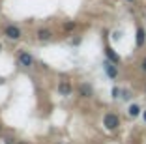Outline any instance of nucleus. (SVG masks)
<instances>
[{"mask_svg":"<svg viewBox=\"0 0 146 144\" xmlns=\"http://www.w3.org/2000/svg\"><path fill=\"white\" fill-rule=\"evenodd\" d=\"M2 36H4L6 39H9V41H21L23 39V28L19 25H15V23H8V25L2 26Z\"/></svg>","mask_w":146,"mask_h":144,"instance_id":"1","label":"nucleus"},{"mask_svg":"<svg viewBox=\"0 0 146 144\" xmlns=\"http://www.w3.org/2000/svg\"><path fill=\"white\" fill-rule=\"evenodd\" d=\"M103 127L107 129V131H116L118 127H120V123H122V118H120V114L118 112H114V110H107L103 114Z\"/></svg>","mask_w":146,"mask_h":144,"instance_id":"2","label":"nucleus"},{"mask_svg":"<svg viewBox=\"0 0 146 144\" xmlns=\"http://www.w3.org/2000/svg\"><path fill=\"white\" fill-rule=\"evenodd\" d=\"M17 66H19V68H23V69H32L36 66V58L28 51L21 49V51L17 52Z\"/></svg>","mask_w":146,"mask_h":144,"instance_id":"3","label":"nucleus"},{"mask_svg":"<svg viewBox=\"0 0 146 144\" xmlns=\"http://www.w3.org/2000/svg\"><path fill=\"white\" fill-rule=\"evenodd\" d=\"M75 92H77V96L81 99H92L94 98V86L88 81H81L77 84V88H75Z\"/></svg>","mask_w":146,"mask_h":144,"instance_id":"4","label":"nucleus"},{"mask_svg":"<svg viewBox=\"0 0 146 144\" xmlns=\"http://www.w3.org/2000/svg\"><path fill=\"white\" fill-rule=\"evenodd\" d=\"M54 39V32H52L49 26H39L36 30V41L38 43H49Z\"/></svg>","mask_w":146,"mask_h":144,"instance_id":"5","label":"nucleus"},{"mask_svg":"<svg viewBox=\"0 0 146 144\" xmlns=\"http://www.w3.org/2000/svg\"><path fill=\"white\" fill-rule=\"evenodd\" d=\"M56 88H58V94H60V96H64V98L73 96V82L69 81V79H60Z\"/></svg>","mask_w":146,"mask_h":144,"instance_id":"6","label":"nucleus"},{"mask_svg":"<svg viewBox=\"0 0 146 144\" xmlns=\"http://www.w3.org/2000/svg\"><path fill=\"white\" fill-rule=\"evenodd\" d=\"M103 71H105V75H107L111 81H116V79H118V75H120L118 66H116V64H112V62H109L107 58L103 60Z\"/></svg>","mask_w":146,"mask_h":144,"instance_id":"7","label":"nucleus"},{"mask_svg":"<svg viewBox=\"0 0 146 144\" xmlns=\"http://www.w3.org/2000/svg\"><path fill=\"white\" fill-rule=\"evenodd\" d=\"M144 43H146V28L142 25H137V30H135V47L142 49Z\"/></svg>","mask_w":146,"mask_h":144,"instance_id":"8","label":"nucleus"},{"mask_svg":"<svg viewBox=\"0 0 146 144\" xmlns=\"http://www.w3.org/2000/svg\"><path fill=\"white\" fill-rule=\"evenodd\" d=\"M103 52H105V58L109 60V62H112V64H116V66H120V62H122V58H120V54L112 49L111 45H105V49H103Z\"/></svg>","mask_w":146,"mask_h":144,"instance_id":"9","label":"nucleus"},{"mask_svg":"<svg viewBox=\"0 0 146 144\" xmlns=\"http://www.w3.org/2000/svg\"><path fill=\"white\" fill-rule=\"evenodd\" d=\"M141 114H142L141 105H139V103H129V107H127V116L129 118H139Z\"/></svg>","mask_w":146,"mask_h":144,"instance_id":"10","label":"nucleus"},{"mask_svg":"<svg viewBox=\"0 0 146 144\" xmlns=\"http://www.w3.org/2000/svg\"><path fill=\"white\" fill-rule=\"evenodd\" d=\"M62 30H64L66 34H73V32L79 30V23L77 21H64L62 23Z\"/></svg>","mask_w":146,"mask_h":144,"instance_id":"11","label":"nucleus"},{"mask_svg":"<svg viewBox=\"0 0 146 144\" xmlns=\"http://www.w3.org/2000/svg\"><path fill=\"white\" fill-rule=\"evenodd\" d=\"M120 99L125 103H131V99H133V92L129 88H122V94H120Z\"/></svg>","mask_w":146,"mask_h":144,"instance_id":"12","label":"nucleus"},{"mask_svg":"<svg viewBox=\"0 0 146 144\" xmlns=\"http://www.w3.org/2000/svg\"><path fill=\"white\" fill-rule=\"evenodd\" d=\"M120 94H122V88H120L118 84H114V86L111 88V98H112V99H120Z\"/></svg>","mask_w":146,"mask_h":144,"instance_id":"13","label":"nucleus"},{"mask_svg":"<svg viewBox=\"0 0 146 144\" xmlns=\"http://www.w3.org/2000/svg\"><path fill=\"white\" fill-rule=\"evenodd\" d=\"M139 68H141V71H142V73H146V54L141 58V62H139Z\"/></svg>","mask_w":146,"mask_h":144,"instance_id":"14","label":"nucleus"},{"mask_svg":"<svg viewBox=\"0 0 146 144\" xmlns=\"http://www.w3.org/2000/svg\"><path fill=\"white\" fill-rule=\"evenodd\" d=\"M81 41H82L81 36H75V38H71V41H69V43H71L73 47H77V45H81Z\"/></svg>","mask_w":146,"mask_h":144,"instance_id":"15","label":"nucleus"},{"mask_svg":"<svg viewBox=\"0 0 146 144\" xmlns=\"http://www.w3.org/2000/svg\"><path fill=\"white\" fill-rule=\"evenodd\" d=\"M125 2H127V4H135V2H137V0H125Z\"/></svg>","mask_w":146,"mask_h":144,"instance_id":"16","label":"nucleus"},{"mask_svg":"<svg viewBox=\"0 0 146 144\" xmlns=\"http://www.w3.org/2000/svg\"><path fill=\"white\" fill-rule=\"evenodd\" d=\"M142 118H144V122H146V110H142Z\"/></svg>","mask_w":146,"mask_h":144,"instance_id":"17","label":"nucleus"},{"mask_svg":"<svg viewBox=\"0 0 146 144\" xmlns=\"http://www.w3.org/2000/svg\"><path fill=\"white\" fill-rule=\"evenodd\" d=\"M17 144H26V142H21V140H19V142H17Z\"/></svg>","mask_w":146,"mask_h":144,"instance_id":"18","label":"nucleus"},{"mask_svg":"<svg viewBox=\"0 0 146 144\" xmlns=\"http://www.w3.org/2000/svg\"><path fill=\"white\" fill-rule=\"evenodd\" d=\"M0 52H2V43H0Z\"/></svg>","mask_w":146,"mask_h":144,"instance_id":"19","label":"nucleus"},{"mask_svg":"<svg viewBox=\"0 0 146 144\" xmlns=\"http://www.w3.org/2000/svg\"><path fill=\"white\" fill-rule=\"evenodd\" d=\"M144 94H146V84H144Z\"/></svg>","mask_w":146,"mask_h":144,"instance_id":"20","label":"nucleus"},{"mask_svg":"<svg viewBox=\"0 0 146 144\" xmlns=\"http://www.w3.org/2000/svg\"><path fill=\"white\" fill-rule=\"evenodd\" d=\"M60 144H62V142H60Z\"/></svg>","mask_w":146,"mask_h":144,"instance_id":"21","label":"nucleus"}]
</instances>
